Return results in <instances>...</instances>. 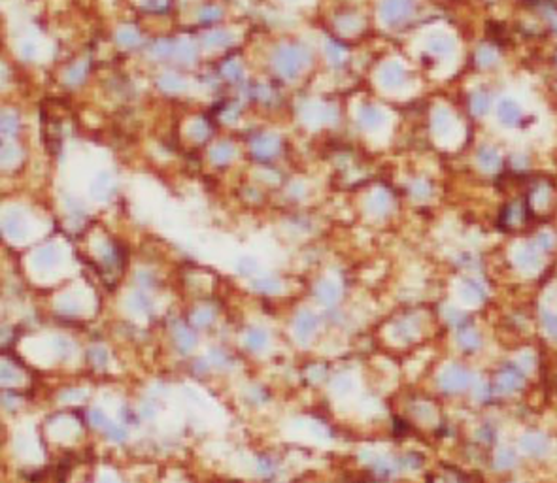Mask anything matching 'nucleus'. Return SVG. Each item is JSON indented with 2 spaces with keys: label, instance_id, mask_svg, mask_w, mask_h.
<instances>
[{
  "label": "nucleus",
  "instance_id": "5",
  "mask_svg": "<svg viewBox=\"0 0 557 483\" xmlns=\"http://www.w3.org/2000/svg\"><path fill=\"white\" fill-rule=\"evenodd\" d=\"M431 49L437 51V53H450L454 49V42L448 36H435L433 42H431Z\"/></svg>",
  "mask_w": 557,
  "mask_h": 483
},
{
  "label": "nucleus",
  "instance_id": "7",
  "mask_svg": "<svg viewBox=\"0 0 557 483\" xmlns=\"http://www.w3.org/2000/svg\"><path fill=\"white\" fill-rule=\"evenodd\" d=\"M248 344L251 346V348H259V346H263L265 344V334L263 332H255V334H251L248 340Z\"/></svg>",
  "mask_w": 557,
  "mask_h": 483
},
{
  "label": "nucleus",
  "instance_id": "4",
  "mask_svg": "<svg viewBox=\"0 0 557 483\" xmlns=\"http://www.w3.org/2000/svg\"><path fill=\"white\" fill-rule=\"evenodd\" d=\"M478 161H480V164L486 170H493L501 164V157H499V153L495 151V149H491V147H482L480 151H478Z\"/></svg>",
  "mask_w": 557,
  "mask_h": 483
},
{
  "label": "nucleus",
  "instance_id": "3",
  "mask_svg": "<svg viewBox=\"0 0 557 483\" xmlns=\"http://www.w3.org/2000/svg\"><path fill=\"white\" fill-rule=\"evenodd\" d=\"M408 9H410V2H408V0H389V2H386V6H384V13L393 21L395 17L406 15Z\"/></svg>",
  "mask_w": 557,
  "mask_h": 483
},
{
  "label": "nucleus",
  "instance_id": "1",
  "mask_svg": "<svg viewBox=\"0 0 557 483\" xmlns=\"http://www.w3.org/2000/svg\"><path fill=\"white\" fill-rule=\"evenodd\" d=\"M497 117L505 127H516L522 119V110L512 98H503L497 104Z\"/></svg>",
  "mask_w": 557,
  "mask_h": 483
},
{
  "label": "nucleus",
  "instance_id": "6",
  "mask_svg": "<svg viewBox=\"0 0 557 483\" xmlns=\"http://www.w3.org/2000/svg\"><path fill=\"white\" fill-rule=\"evenodd\" d=\"M478 62H480L482 66H491V64L495 62V53L489 49V47H482V49L478 51Z\"/></svg>",
  "mask_w": 557,
  "mask_h": 483
},
{
  "label": "nucleus",
  "instance_id": "8",
  "mask_svg": "<svg viewBox=\"0 0 557 483\" xmlns=\"http://www.w3.org/2000/svg\"><path fill=\"white\" fill-rule=\"evenodd\" d=\"M548 17H550V21H552V25L556 26V30H557V13H556V11H552V9H550V11H548Z\"/></svg>",
  "mask_w": 557,
  "mask_h": 483
},
{
  "label": "nucleus",
  "instance_id": "2",
  "mask_svg": "<svg viewBox=\"0 0 557 483\" xmlns=\"http://www.w3.org/2000/svg\"><path fill=\"white\" fill-rule=\"evenodd\" d=\"M471 106H472V111L482 117V115H486V113L491 110V98H489L488 93L478 91V93H474L471 96Z\"/></svg>",
  "mask_w": 557,
  "mask_h": 483
}]
</instances>
